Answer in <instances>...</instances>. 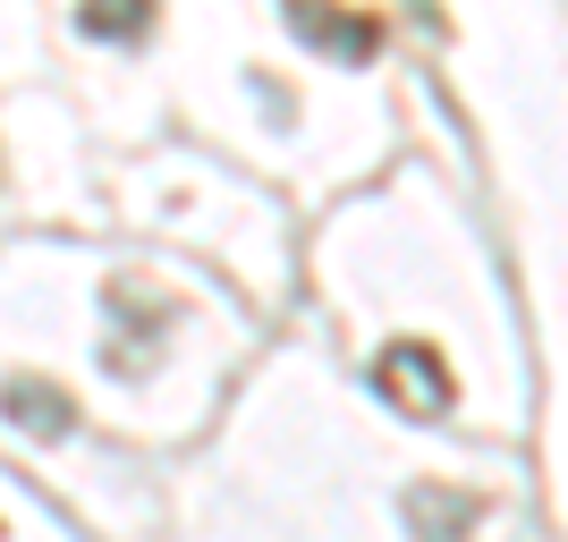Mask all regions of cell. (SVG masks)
I'll use <instances>...</instances> for the list:
<instances>
[{"mask_svg":"<svg viewBox=\"0 0 568 542\" xmlns=\"http://www.w3.org/2000/svg\"><path fill=\"white\" fill-rule=\"evenodd\" d=\"M0 416H9L18 432H34V441H60V432L77 425L69 390H51V381H9V390H0Z\"/></svg>","mask_w":568,"mask_h":542,"instance_id":"cell-5","label":"cell"},{"mask_svg":"<svg viewBox=\"0 0 568 542\" xmlns=\"http://www.w3.org/2000/svg\"><path fill=\"white\" fill-rule=\"evenodd\" d=\"M288 25H297L314 51L348 60V69L382 51V25H374V18H348V9H332V0H288Z\"/></svg>","mask_w":568,"mask_h":542,"instance_id":"cell-2","label":"cell"},{"mask_svg":"<svg viewBox=\"0 0 568 542\" xmlns=\"http://www.w3.org/2000/svg\"><path fill=\"white\" fill-rule=\"evenodd\" d=\"M111 314L128 323V348H111V365H119V374H144V365H153V339L170 330V306H162V297H144L136 280H111Z\"/></svg>","mask_w":568,"mask_h":542,"instance_id":"cell-3","label":"cell"},{"mask_svg":"<svg viewBox=\"0 0 568 542\" xmlns=\"http://www.w3.org/2000/svg\"><path fill=\"white\" fill-rule=\"evenodd\" d=\"M475 518H484L475 492H442V483H416V492H407V534L416 542H467Z\"/></svg>","mask_w":568,"mask_h":542,"instance_id":"cell-4","label":"cell"},{"mask_svg":"<svg viewBox=\"0 0 568 542\" xmlns=\"http://www.w3.org/2000/svg\"><path fill=\"white\" fill-rule=\"evenodd\" d=\"M374 390L399 407L407 425H433V416H450V399H458V381H450V365H442L433 339H390V348L374 356Z\"/></svg>","mask_w":568,"mask_h":542,"instance_id":"cell-1","label":"cell"},{"mask_svg":"<svg viewBox=\"0 0 568 542\" xmlns=\"http://www.w3.org/2000/svg\"><path fill=\"white\" fill-rule=\"evenodd\" d=\"M77 25L94 43H144L153 34V0H77Z\"/></svg>","mask_w":568,"mask_h":542,"instance_id":"cell-6","label":"cell"}]
</instances>
